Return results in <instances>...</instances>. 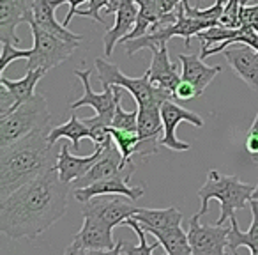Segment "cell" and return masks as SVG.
Returning a JSON list of instances; mask_svg holds the SVG:
<instances>
[{
	"label": "cell",
	"instance_id": "1",
	"mask_svg": "<svg viewBox=\"0 0 258 255\" xmlns=\"http://www.w3.org/2000/svg\"><path fill=\"white\" fill-rule=\"evenodd\" d=\"M69 190L57 169L23 184L0 200V232L11 239H36L66 215Z\"/></svg>",
	"mask_w": 258,
	"mask_h": 255
},
{
	"label": "cell",
	"instance_id": "2",
	"mask_svg": "<svg viewBox=\"0 0 258 255\" xmlns=\"http://www.w3.org/2000/svg\"><path fill=\"white\" fill-rule=\"evenodd\" d=\"M50 131H36L15 144L0 147V200L57 167L60 151L48 142Z\"/></svg>",
	"mask_w": 258,
	"mask_h": 255
},
{
	"label": "cell",
	"instance_id": "3",
	"mask_svg": "<svg viewBox=\"0 0 258 255\" xmlns=\"http://www.w3.org/2000/svg\"><path fill=\"white\" fill-rule=\"evenodd\" d=\"M254 188L256 184L240 183L237 176H225L219 170L211 169L207 172L205 184L198 190V197L202 198V208L198 209L197 216L202 218L204 215H207L209 202L218 200L221 206V211H219L221 215H219L216 225H225L226 220L235 216L237 209H244L246 206H249Z\"/></svg>",
	"mask_w": 258,
	"mask_h": 255
},
{
	"label": "cell",
	"instance_id": "4",
	"mask_svg": "<svg viewBox=\"0 0 258 255\" xmlns=\"http://www.w3.org/2000/svg\"><path fill=\"white\" fill-rule=\"evenodd\" d=\"M51 115L46 97L36 94L9 114L0 115V147L11 145L36 131L51 130Z\"/></svg>",
	"mask_w": 258,
	"mask_h": 255
},
{
	"label": "cell",
	"instance_id": "5",
	"mask_svg": "<svg viewBox=\"0 0 258 255\" xmlns=\"http://www.w3.org/2000/svg\"><path fill=\"white\" fill-rule=\"evenodd\" d=\"M97 80L103 87H120L131 92L137 101V107H161L165 101L173 99V92L152 85L151 78L145 73L138 78H129L120 71L117 64H111L106 59H96Z\"/></svg>",
	"mask_w": 258,
	"mask_h": 255
},
{
	"label": "cell",
	"instance_id": "6",
	"mask_svg": "<svg viewBox=\"0 0 258 255\" xmlns=\"http://www.w3.org/2000/svg\"><path fill=\"white\" fill-rule=\"evenodd\" d=\"M34 36V48L29 62H27V71L29 69H44L50 71L51 68H57L64 61H68L75 50L80 46V41H68L64 37H58L48 30L41 29L36 22L29 23Z\"/></svg>",
	"mask_w": 258,
	"mask_h": 255
},
{
	"label": "cell",
	"instance_id": "7",
	"mask_svg": "<svg viewBox=\"0 0 258 255\" xmlns=\"http://www.w3.org/2000/svg\"><path fill=\"white\" fill-rule=\"evenodd\" d=\"M75 75L82 80L83 96L69 105L71 110H76L80 107H90L94 108L97 117H101L106 124L111 126L115 108H117V99L122 96V89L120 87H104L103 92H94L92 85H90V75H92L90 69H76Z\"/></svg>",
	"mask_w": 258,
	"mask_h": 255
},
{
	"label": "cell",
	"instance_id": "8",
	"mask_svg": "<svg viewBox=\"0 0 258 255\" xmlns=\"http://www.w3.org/2000/svg\"><path fill=\"white\" fill-rule=\"evenodd\" d=\"M230 227L226 225H202L197 215L189 220V237L191 255H232L226 251L228 248Z\"/></svg>",
	"mask_w": 258,
	"mask_h": 255
},
{
	"label": "cell",
	"instance_id": "9",
	"mask_svg": "<svg viewBox=\"0 0 258 255\" xmlns=\"http://www.w3.org/2000/svg\"><path fill=\"white\" fill-rule=\"evenodd\" d=\"M137 206L135 200H131L125 195H99V197L90 198L89 202L83 204L82 215H92L106 222L110 227L124 225L125 220L137 213Z\"/></svg>",
	"mask_w": 258,
	"mask_h": 255
},
{
	"label": "cell",
	"instance_id": "10",
	"mask_svg": "<svg viewBox=\"0 0 258 255\" xmlns=\"http://www.w3.org/2000/svg\"><path fill=\"white\" fill-rule=\"evenodd\" d=\"M161 117H163V126H165V133H163L159 144L166 149H172V151H189L191 145L187 142H182L177 138V126L182 121L191 122L195 128H204V119L198 114L191 110H186V108L179 107L177 103H173L172 99L165 101L161 105Z\"/></svg>",
	"mask_w": 258,
	"mask_h": 255
},
{
	"label": "cell",
	"instance_id": "11",
	"mask_svg": "<svg viewBox=\"0 0 258 255\" xmlns=\"http://www.w3.org/2000/svg\"><path fill=\"white\" fill-rule=\"evenodd\" d=\"M135 170L137 169H127L124 172L117 174V176L97 181V183L90 184V186L78 188V190L73 191L75 198L78 202H82V204L89 202L94 197H99V195H125L131 200H138V198L144 197L145 186L144 184H140V186H129V179L133 177Z\"/></svg>",
	"mask_w": 258,
	"mask_h": 255
},
{
	"label": "cell",
	"instance_id": "12",
	"mask_svg": "<svg viewBox=\"0 0 258 255\" xmlns=\"http://www.w3.org/2000/svg\"><path fill=\"white\" fill-rule=\"evenodd\" d=\"M127 169H137V165L133 163V160H131V162H124L120 151L117 149V145L111 144V145H108V147H104L103 156L94 163L92 169H90L83 177H80L78 181L71 183V186L75 188V190L90 186V184L97 183V181H103L111 176H117V174L124 172V170H127Z\"/></svg>",
	"mask_w": 258,
	"mask_h": 255
},
{
	"label": "cell",
	"instance_id": "13",
	"mask_svg": "<svg viewBox=\"0 0 258 255\" xmlns=\"http://www.w3.org/2000/svg\"><path fill=\"white\" fill-rule=\"evenodd\" d=\"M34 20L32 2L29 0H0V41L2 43H20L16 29L22 23Z\"/></svg>",
	"mask_w": 258,
	"mask_h": 255
},
{
	"label": "cell",
	"instance_id": "14",
	"mask_svg": "<svg viewBox=\"0 0 258 255\" xmlns=\"http://www.w3.org/2000/svg\"><path fill=\"white\" fill-rule=\"evenodd\" d=\"M113 227L92 215L83 216V225L73 237V243L80 250H111L117 241H113Z\"/></svg>",
	"mask_w": 258,
	"mask_h": 255
},
{
	"label": "cell",
	"instance_id": "15",
	"mask_svg": "<svg viewBox=\"0 0 258 255\" xmlns=\"http://www.w3.org/2000/svg\"><path fill=\"white\" fill-rule=\"evenodd\" d=\"M223 57L232 66L233 73L251 90L258 92V50L247 44H239V46L223 52Z\"/></svg>",
	"mask_w": 258,
	"mask_h": 255
},
{
	"label": "cell",
	"instance_id": "16",
	"mask_svg": "<svg viewBox=\"0 0 258 255\" xmlns=\"http://www.w3.org/2000/svg\"><path fill=\"white\" fill-rule=\"evenodd\" d=\"M104 149L103 147H96L94 152L90 156H76L71 155L69 151V145L64 144L60 147V156H58V162H57V172L60 176V179L64 183L71 184L75 181H78L80 177H83L90 169L94 167V163L103 156Z\"/></svg>",
	"mask_w": 258,
	"mask_h": 255
},
{
	"label": "cell",
	"instance_id": "17",
	"mask_svg": "<svg viewBox=\"0 0 258 255\" xmlns=\"http://www.w3.org/2000/svg\"><path fill=\"white\" fill-rule=\"evenodd\" d=\"M138 2L137 0H129L115 13V23L111 29L106 30L103 37V43H104V55L110 57L113 54V48L118 41H124L129 34L133 32L135 25H137V20H138Z\"/></svg>",
	"mask_w": 258,
	"mask_h": 255
},
{
	"label": "cell",
	"instance_id": "18",
	"mask_svg": "<svg viewBox=\"0 0 258 255\" xmlns=\"http://www.w3.org/2000/svg\"><path fill=\"white\" fill-rule=\"evenodd\" d=\"M180 66V76L186 82L193 83L197 87L198 94H204V90L207 89V85L212 80L218 76V73L221 71V66H207L204 62V59L198 54H179L177 55Z\"/></svg>",
	"mask_w": 258,
	"mask_h": 255
},
{
	"label": "cell",
	"instance_id": "19",
	"mask_svg": "<svg viewBox=\"0 0 258 255\" xmlns=\"http://www.w3.org/2000/svg\"><path fill=\"white\" fill-rule=\"evenodd\" d=\"M145 73L151 78L152 85L168 90V92H173L177 89V85L182 82V76H180L179 69L170 62L168 44L152 52V62Z\"/></svg>",
	"mask_w": 258,
	"mask_h": 255
},
{
	"label": "cell",
	"instance_id": "20",
	"mask_svg": "<svg viewBox=\"0 0 258 255\" xmlns=\"http://www.w3.org/2000/svg\"><path fill=\"white\" fill-rule=\"evenodd\" d=\"M32 13H34V22L41 29L48 30V32L55 34L58 37H64L68 41H80L82 43L85 39L83 36L71 32L66 25L57 22V18H55V8L51 4V0H32Z\"/></svg>",
	"mask_w": 258,
	"mask_h": 255
},
{
	"label": "cell",
	"instance_id": "21",
	"mask_svg": "<svg viewBox=\"0 0 258 255\" xmlns=\"http://www.w3.org/2000/svg\"><path fill=\"white\" fill-rule=\"evenodd\" d=\"M249 208H251L253 220H251V225L247 232H242L239 229V223H237L235 216L230 218V234H228L230 253H235L240 246L249 248V251H258V200L251 198Z\"/></svg>",
	"mask_w": 258,
	"mask_h": 255
},
{
	"label": "cell",
	"instance_id": "22",
	"mask_svg": "<svg viewBox=\"0 0 258 255\" xmlns=\"http://www.w3.org/2000/svg\"><path fill=\"white\" fill-rule=\"evenodd\" d=\"M48 71L44 69H29L25 73V76L20 80H8L4 75L0 76V83L9 90V94L15 99V108H18L20 105H23L25 101L32 99L36 96V85L39 83V80L46 75ZM13 108V110H15Z\"/></svg>",
	"mask_w": 258,
	"mask_h": 255
},
{
	"label": "cell",
	"instance_id": "23",
	"mask_svg": "<svg viewBox=\"0 0 258 255\" xmlns=\"http://www.w3.org/2000/svg\"><path fill=\"white\" fill-rule=\"evenodd\" d=\"M142 229L147 234H152L159 241V244L165 248L166 255H191L189 237L180 225L170 227V229H152V227L142 225Z\"/></svg>",
	"mask_w": 258,
	"mask_h": 255
},
{
	"label": "cell",
	"instance_id": "24",
	"mask_svg": "<svg viewBox=\"0 0 258 255\" xmlns=\"http://www.w3.org/2000/svg\"><path fill=\"white\" fill-rule=\"evenodd\" d=\"M137 222L144 227L152 229H170L182 223V213L177 208H165V209H151V208H138L133 215Z\"/></svg>",
	"mask_w": 258,
	"mask_h": 255
},
{
	"label": "cell",
	"instance_id": "25",
	"mask_svg": "<svg viewBox=\"0 0 258 255\" xmlns=\"http://www.w3.org/2000/svg\"><path fill=\"white\" fill-rule=\"evenodd\" d=\"M60 138H68V140H71L73 149L78 151L80 140H82V138H90V130L85 122L80 121L78 115L71 114V119H69L66 124L53 126L51 131H50V135H48V142H50L51 145H57V142L60 140Z\"/></svg>",
	"mask_w": 258,
	"mask_h": 255
},
{
	"label": "cell",
	"instance_id": "26",
	"mask_svg": "<svg viewBox=\"0 0 258 255\" xmlns=\"http://www.w3.org/2000/svg\"><path fill=\"white\" fill-rule=\"evenodd\" d=\"M124 225L131 227V229L137 232L138 244H137V246H133V244H125L124 243V246H122V255H152V251H154L156 248L161 246V244H159V241H154L152 244L147 243V236H145L147 232L142 229L140 222H137L133 216H131L129 220H125Z\"/></svg>",
	"mask_w": 258,
	"mask_h": 255
},
{
	"label": "cell",
	"instance_id": "27",
	"mask_svg": "<svg viewBox=\"0 0 258 255\" xmlns=\"http://www.w3.org/2000/svg\"><path fill=\"white\" fill-rule=\"evenodd\" d=\"M111 138H113V144L117 145V149L120 151L122 160L124 162H131L133 156L137 155V149L140 145V137H138V131H122L110 128Z\"/></svg>",
	"mask_w": 258,
	"mask_h": 255
},
{
	"label": "cell",
	"instance_id": "28",
	"mask_svg": "<svg viewBox=\"0 0 258 255\" xmlns=\"http://www.w3.org/2000/svg\"><path fill=\"white\" fill-rule=\"evenodd\" d=\"M111 128L122 131H138V108L137 110L125 112L122 108V96L117 99V108H115Z\"/></svg>",
	"mask_w": 258,
	"mask_h": 255
},
{
	"label": "cell",
	"instance_id": "29",
	"mask_svg": "<svg viewBox=\"0 0 258 255\" xmlns=\"http://www.w3.org/2000/svg\"><path fill=\"white\" fill-rule=\"evenodd\" d=\"M30 55H32V48L22 50V48H16V44L13 43H2V55H0V71H2V75L11 62L18 61V59H30Z\"/></svg>",
	"mask_w": 258,
	"mask_h": 255
},
{
	"label": "cell",
	"instance_id": "30",
	"mask_svg": "<svg viewBox=\"0 0 258 255\" xmlns=\"http://www.w3.org/2000/svg\"><path fill=\"white\" fill-rule=\"evenodd\" d=\"M249 0H226L225 4V15L221 18V23L226 27H233L237 29L239 27V13L240 8L246 6Z\"/></svg>",
	"mask_w": 258,
	"mask_h": 255
},
{
	"label": "cell",
	"instance_id": "31",
	"mask_svg": "<svg viewBox=\"0 0 258 255\" xmlns=\"http://www.w3.org/2000/svg\"><path fill=\"white\" fill-rule=\"evenodd\" d=\"M108 4H110V0H89V6L85 9H78L76 15L83 16V18H92L94 22L101 23V25H106V22H104V18L99 13L103 9H106Z\"/></svg>",
	"mask_w": 258,
	"mask_h": 255
},
{
	"label": "cell",
	"instance_id": "32",
	"mask_svg": "<svg viewBox=\"0 0 258 255\" xmlns=\"http://www.w3.org/2000/svg\"><path fill=\"white\" fill-rule=\"evenodd\" d=\"M246 151L249 155L251 162L258 165V112L254 115V121L251 124L249 131L246 135Z\"/></svg>",
	"mask_w": 258,
	"mask_h": 255
},
{
	"label": "cell",
	"instance_id": "33",
	"mask_svg": "<svg viewBox=\"0 0 258 255\" xmlns=\"http://www.w3.org/2000/svg\"><path fill=\"white\" fill-rule=\"evenodd\" d=\"M253 25L258 27V4L256 6H242L239 13V27Z\"/></svg>",
	"mask_w": 258,
	"mask_h": 255
},
{
	"label": "cell",
	"instance_id": "34",
	"mask_svg": "<svg viewBox=\"0 0 258 255\" xmlns=\"http://www.w3.org/2000/svg\"><path fill=\"white\" fill-rule=\"evenodd\" d=\"M197 96H200L197 87H195L193 83L186 82V80H182V82L177 85V89L173 90V97H177V99H180V101H191Z\"/></svg>",
	"mask_w": 258,
	"mask_h": 255
},
{
	"label": "cell",
	"instance_id": "35",
	"mask_svg": "<svg viewBox=\"0 0 258 255\" xmlns=\"http://www.w3.org/2000/svg\"><path fill=\"white\" fill-rule=\"evenodd\" d=\"M85 2H89V0H51V4H53L55 9L60 8L62 4H69V11H68V15H66L64 22H62V25H66V27L69 25L73 16H76V11L80 9V6L85 4Z\"/></svg>",
	"mask_w": 258,
	"mask_h": 255
},
{
	"label": "cell",
	"instance_id": "36",
	"mask_svg": "<svg viewBox=\"0 0 258 255\" xmlns=\"http://www.w3.org/2000/svg\"><path fill=\"white\" fill-rule=\"evenodd\" d=\"M184 0H154V6L158 9L159 16H168V15H173L177 8L182 4Z\"/></svg>",
	"mask_w": 258,
	"mask_h": 255
},
{
	"label": "cell",
	"instance_id": "37",
	"mask_svg": "<svg viewBox=\"0 0 258 255\" xmlns=\"http://www.w3.org/2000/svg\"><path fill=\"white\" fill-rule=\"evenodd\" d=\"M122 246H124V241L118 239L111 250H82V255H122Z\"/></svg>",
	"mask_w": 258,
	"mask_h": 255
},
{
	"label": "cell",
	"instance_id": "38",
	"mask_svg": "<svg viewBox=\"0 0 258 255\" xmlns=\"http://www.w3.org/2000/svg\"><path fill=\"white\" fill-rule=\"evenodd\" d=\"M125 2H129V0H110V4H108V8L104 9V11H106V15H111V13L115 15V13H117L118 9L125 4Z\"/></svg>",
	"mask_w": 258,
	"mask_h": 255
},
{
	"label": "cell",
	"instance_id": "39",
	"mask_svg": "<svg viewBox=\"0 0 258 255\" xmlns=\"http://www.w3.org/2000/svg\"><path fill=\"white\" fill-rule=\"evenodd\" d=\"M64 255H82V250H80V246H76L75 243H71L68 248H66Z\"/></svg>",
	"mask_w": 258,
	"mask_h": 255
},
{
	"label": "cell",
	"instance_id": "40",
	"mask_svg": "<svg viewBox=\"0 0 258 255\" xmlns=\"http://www.w3.org/2000/svg\"><path fill=\"white\" fill-rule=\"evenodd\" d=\"M253 198H254V200H258V184H256V188H254V191H253Z\"/></svg>",
	"mask_w": 258,
	"mask_h": 255
},
{
	"label": "cell",
	"instance_id": "41",
	"mask_svg": "<svg viewBox=\"0 0 258 255\" xmlns=\"http://www.w3.org/2000/svg\"><path fill=\"white\" fill-rule=\"evenodd\" d=\"M232 255H239V253L235 251V253H232ZM251 255H258V251H251Z\"/></svg>",
	"mask_w": 258,
	"mask_h": 255
},
{
	"label": "cell",
	"instance_id": "42",
	"mask_svg": "<svg viewBox=\"0 0 258 255\" xmlns=\"http://www.w3.org/2000/svg\"><path fill=\"white\" fill-rule=\"evenodd\" d=\"M256 30H258V27H256Z\"/></svg>",
	"mask_w": 258,
	"mask_h": 255
}]
</instances>
